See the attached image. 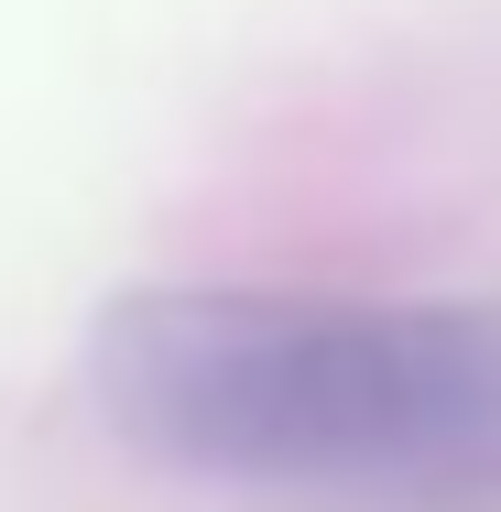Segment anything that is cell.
I'll list each match as a JSON object with an SVG mask.
<instances>
[{"instance_id": "1", "label": "cell", "mask_w": 501, "mask_h": 512, "mask_svg": "<svg viewBox=\"0 0 501 512\" xmlns=\"http://www.w3.org/2000/svg\"><path fill=\"white\" fill-rule=\"evenodd\" d=\"M99 414L207 480L501 491V316L262 284H142L88 338Z\"/></svg>"}]
</instances>
